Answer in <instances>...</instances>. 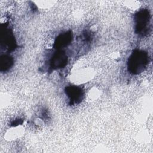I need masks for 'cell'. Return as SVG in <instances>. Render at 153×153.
Wrapping results in <instances>:
<instances>
[{
  "instance_id": "4",
  "label": "cell",
  "mask_w": 153,
  "mask_h": 153,
  "mask_svg": "<svg viewBox=\"0 0 153 153\" xmlns=\"http://www.w3.org/2000/svg\"><path fill=\"white\" fill-rule=\"evenodd\" d=\"M71 35L70 33H65L61 35L59 38H57V41L56 42V45L57 47H63L66 45L71 41Z\"/></svg>"
},
{
  "instance_id": "1",
  "label": "cell",
  "mask_w": 153,
  "mask_h": 153,
  "mask_svg": "<svg viewBox=\"0 0 153 153\" xmlns=\"http://www.w3.org/2000/svg\"><path fill=\"white\" fill-rule=\"evenodd\" d=\"M146 63V54L143 51H137L131 56L129 61V66L131 72L133 73H138L143 69Z\"/></svg>"
},
{
  "instance_id": "6",
  "label": "cell",
  "mask_w": 153,
  "mask_h": 153,
  "mask_svg": "<svg viewBox=\"0 0 153 153\" xmlns=\"http://www.w3.org/2000/svg\"><path fill=\"white\" fill-rule=\"evenodd\" d=\"M11 61L10 60V58H8V57H5V58H2L1 59V66L2 68H5V69L7 68H8L10 66V63H11Z\"/></svg>"
},
{
  "instance_id": "5",
  "label": "cell",
  "mask_w": 153,
  "mask_h": 153,
  "mask_svg": "<svg viewBox=\"0 0 153 153\" xmlns=\"http://www.w3.org/2000/svg\"><path fill=\"white\" fill-rule=\"evenodd\" d=\"M68 94L71 99L76 100L81 95V91L76 87H69L68 90Z\"/></svg>"
},
{
  "instance_id": "2",
  "label": "cell",
  "mask_w": 153,
  "mask_h": 153,
  "mask_svg": "<svg viewBox=\"0 0 153 153\" xmlns=\"http://www.w3.org/2000/svg\"><path fill=\"white\" fill-rule=\"evenodd\" d=\"M137 29L139 32L142 31L147 26L149 22V14L147 11H142L137 16Z\"/></svg>"
},
{
  "instance_id": "3",
  "label": "cell",
  "mask_w": 153,
  "mask_h": 153,
  "mask_svg": "<svg viewBox=\"0 0 153 153\" xmlns=\"http://www.w3.org/2000/svg\"><path fill=\"white\" fill-rule=\"evenodd\" d=\"M67 62L66 56L62 53V52H59L57 53L52 59V66L53 68H62L65 66Z\"/></svg>"
}]
</instances>
